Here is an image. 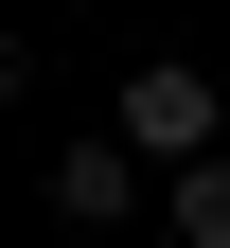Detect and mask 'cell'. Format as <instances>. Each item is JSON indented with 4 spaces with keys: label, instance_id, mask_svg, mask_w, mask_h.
Listing matches in <instances>:
<instances>
[{
    "label": "cell",
    "instance_id": "obj_1",
    "mask_svg": "<svg viewBox=\"0 0 230 248\" xmlns=\"http://www.w3.org/2000/svg\"><path fill=\"white\" fill-rule=\"evenodd\" d=\"M124 142H142L159 177H195V160H230V89L195 71V53H159V71H124Z\"/></svg>",
    "mask_w": 230,
    "mask_h": 248
},
{
    "label": "cell",
    "instance_id": "obj_3",
    "mask_svg": "<svg viewBox=\"0 0 230 248\" xmlns=\"http://www.w3.org/2000/svg\"><path fill=\"white\" fill-rule=\"evenodd\" d=\"M159 231H177V248H230V160H195V177H159Z\"/></svg>",
    "mask_w": 230,
    "mask_h": 248
},
{
    "label": "cell",
    "instance_id": "obj_2",
    "mask_svg": "<svg viewBox=\"0 0 230 248\" xmlns=\"http://www.w3.org/2000/svg\"><path fill=\"white\" fill-rule=\"evenodd\" d=\"M142 195H159V160L124 142V124H89V142H53V213H71V231H124Z\"/></svg>",
    "mask_w": 230,
    "mask_h": 248
}]
</instances>
